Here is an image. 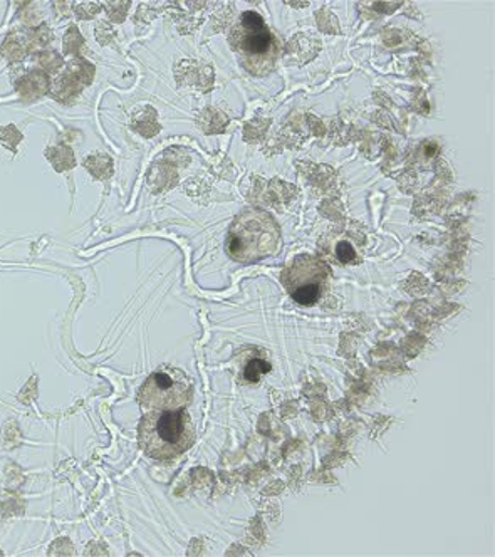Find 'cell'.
<instances>
[{
  "instance_id": "cell-1",
  "label": "cell",
  "mask_w": 495,
  "mask_h": 557,
  "mask_svg": "<svg viewBox=\"0 0 495 557\" xmlns=\"http://www.w3.org/2000/svg\"><path fill=\"white\" fill-rule=\"evenodd\" d=\"M195 429L190 414L181 410H150L140 423V445L154 460H172L190 450Z\"/></svg>"
},
{
  "instance_id": "cell-2",
  "label": "cell",
  "mask_w": 495,
  "mask_h": 557,
  "mask_svg": "<svg viewBox=\"0 0 495 557\" xmlns=\"http://www.w3.org/2000/svg\"><path fill=\"white\" fill-rule=\"evenodd\" d=\"M281 244L277 222L261 209L246 210L235 219L227 235V253L240 264H253L272 256Z\"/></svg>"
},
{
  "instance_id": "cell-3",
  "label": "cell",
  "mask_w": 495,
  "mask_h": 557,
  "mask_svg": "<svg viewBox=\"0 0 495 557\" xmlns=\"http://www.w3.org/2000/svg\"><path fill=\"white\" fill-rule=\"evenodd\" d=\"M231 45L240 64L257 77L268 76L281 52L280 39L272 34L259 12L246 11L231 34Z\"/></svg>"
},
{
  "instance_id": "cell-4",
  "label": "cell",
  "mask_w": 495,
  "mask_h": 557,
  "mask_svg": "<svg viewBox=\"0 0 495 557\" xmlns=\"http://www.w3.org/2000/svg\"><path fill=\"white\" fill-rule=\"evenodd\" d=\"M191 395L194 388L184 371L162 368L148 376L138 400L148 410H181L190 404Z\"/></svg>"
},
{
  "instance_id": "cell-5",
  "label": "cell",
  "mask_w": 495,
  "mask_h": 557,
  "mask_svg": "<svg viewBox=\"0 0 495 557\" xmlns=\"http://www.w3.org/2000/svg\"><path fill=\"white\" fill-rule=\"evenodd\" d=\"M326 264L309 256L297 257L284 274L290 297L301 306H312L320 301L326 287Z\"/></svg>"
},
{
  "instance_id": "cell-6",
  "label": "cell",
  "mask_w": 495,
  "mask_h": 557,
  "mask_svg": "<svg viewBox=\"0 0 495 557\" xmlns=\"http://www.w3.org/2000/svg\"><path fill=\"white\" fill-rule=\"evenodd\" d=\"M18 91L24 98L36 99L45 95L49 88L48 77L41 73H33L24 77L23 82L18 83Z\"/></svg>"
},
{
  "instance_id": "cell-7",
  "label": "cell",
  "mask_w": 495,
  "mask_h": 557,
  "mask_svg": "<svg viewBox=\"0 0 495 557\" xmlns=\"http://www.w3.org/2000/svg\"><path fill=\"white\" fill-rule=\"evenodd\" d=\"M269 371H271V364L262 360H252L249 367L246 368L244 376H246L247 382L256 383L259 382L261 374L269 373Z\"/></svg>"
},
{
  "instance_id": "cell-8",
  "label": "cell",
  "mask_w": 495,
  "mask_h": 557,
  "mask_svg": "<svg viewBox=\"0 0 495 557\" xmlns=\"http://www.w3.org/2000/svg\"><path fill=\"white\" fill-rule=\"evenodd\" d=\"M83 39L77 33L76 29H71L70 33L66 34V39H64V46H66L67 52H77V49L82 48Z\"/></svg>"
},
{
  "instance_id": "cell-9",
  "label": "cell",
  "mask_w": 495,
  "mask_h": 557,
  "mask_svg": "<svg viewBox=\"0 0 495 557\" xmlns=\"http://www.w3.org/2000/svg\"><path fill=\"white\" fill-rule=\"evenodd\" d=\"M336 256H338L339 262H343V264H349V262L355 261V250L349 246V243L338 244Z\"/></svg>"
},
{
  "instance_id": "cell-10",
  "label": "cell",
  "mask_w": 495,
  "mask_h": 557,
  "mask_svg": "<svg viewBox=\"0 0 495 557\" xmlns=\"http://www.w3.org/2000/svg\"><path fill=\"white\" fill-rule=\"evenodd\" d=\"M41 63L45 64V67H48L49 71L58 70L61 66V55L55 54V52H45L41 55Z\"/></svg>"
}]
</instances>
